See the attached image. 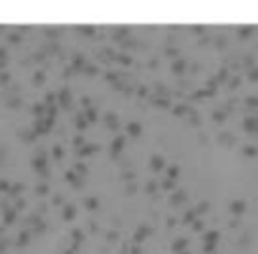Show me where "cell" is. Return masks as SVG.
I'll return each instance as SVG.
<instances>
[{
  "label": "cell",
  "instance_id": "d6986e66",
  "mask_svg": "<svg viewBox=\"0 0 258 254\" xmlns=\"http://www.w3.org/2000/svg\"><path fill=\"white\" fill-rule=\"evenodd\" d=\"M22 190H24V186H22V184H14V186L10 187V192H12V194H18V192H22Z\"/></svg>",
  "mask_w": 258,
  "mask_h": 254
},
{
  "label": "cell",
  "instance_id": "277c9868",
  "mask_svg": "<svg viewBox=\"0 0 258 254\" xmlns=\"http://www.w3.org/2000/svg\"><path fill=\"white\" fill-rule=\"evenodd\" d=\"M73 216H75V206L67 204V206L63 208V220H73Z\"/></svg>",
  "mask_w": 258,
  "mask_h": 254
},
{
  "label": "cell",
  "instance_id": "d6a6232c",
  "mask_svg": "<svg viewBox=\"0 0 258 254\" xmlns=\"http://www.w3.org/2000/svg\"><path fill=\"white\" fill-rule=\"evenodd\" d=\"M151 163H153V167H159V166H161V161H159V157H153V161H151Z\"/></svg>",
  "mask_w": 258,
  "mask_h": 254
},
{
  "label": "cell",
  "instance_id": "9a60e30c",
  "mask_svg": "<svg viewBox=\"0 0 258 254\" xmlns=\"http://www.w3.org/2000/svg\"><path fill=\"white\" fill-rule=\"evenodd\" d=\"M53 155L57 157V160H61V157H63V147L61 145H54L53 147Z\"/></svg>",
  "mask_w": 258,
  "mask_h": 254
},
{
  "label": "cell",
  "instance_id": "9c48e42d",
  "mask_svg": "<svg viewBox=\"0 0 258 254\" xmlns=\"http://www.w3.org/2000/svg\"><path fill=\"white\" fill-rule=\"evenodd\" d=\"M85 206H87L89 210H95V208L99 206V202H97V198H93V196H91V198H87V202H85Z\"/></svg>",
  "mask_w": 258,
  "mask_h": 254
},
{
  "label": "cell",
  "instance_id": "8fae6325",
  "mask_svg": "<svg viewBox=\"0 0 258 254\" xmlns=\"http://www.w3.org/2000/svg\"><path fill=\"white\" fill-rule=\"evenodd\" d=\"M139 129H141V127L137 125V123H129V125H127V131L131 135H139Z\"/></svg>",
  "mask_w": 258,
  "mask_h": 254
},
{
  "label": "cell",
  "instance_id": "30bf717a",
  "mask_svg": "<svg viewBox=\"0 0 258 254\" xmlns=\"http://www.w3.org/2000/svg\"><path fill=\"white\" fill-rule=\"evenodd\" d=\"M81 67H83V57H81V54H75V60H73V69H75V71H81Z\"/></svg>",
  "mask_w": 258,
  "mask_h": 254
},
{
  "label": "cell",
  "instance_id": "ba28073f",
  "mask_svg": "<svg viewBox=\"0 0 258 254\" xmlns=\"http://www.w3.org/2000/svg\"><path fill=\"white\" fill-rule=\"evenodd\" d=\"M14 218H16V210H6V214H4V222H6V224H12Z\"/></svg>",
  "mask_w": 258,
  "mask_h": 254
},
{
  "label": "cell",
  "instance_id": "484cf974",
  "mask_svg": "<svg viewBox=\"0 0 258 254\" xmlns=\"http://www.w3.org/2000/svg\"><path fill=\"white\" fill-rule=\"evenodd\" d=\"M47 34H51V39H57L59 30H57V28H47Z\"/></svg>",
  "mask_w": 258,
  "mask_h": 254
},
{
  "label": "cell",
  "instance_id": "8992f818",
  "mask_svg": "<svg viewBox=\"0 0 258 254\" xmlns=\"http://www.w3.org/2000/svg\"><path fill=\"white\" fill-rule=\"evenodd\" d=\"M28 238H30V232H28V230H22L20 234H18V240H16V246H26Z\"/></svg>",
  "mask_w": 258,
  "mask_h": 254
},
{
  "label": "cell",
  "instance_id": "8d00e7d4",
  "mask_svg": "<svg viewBox=\"0 0 258 254\" xmlns=\"http://www.w3.org/2000/svg\"><path fill=\"white\" fill-rule=\"evenodd\" d=\"M6 244H8V242H6V240H0V252H2V250H4V248H6Z\"/></svg>",
  "mask_w": 258,
  "mask_h": 254
},
{
  "label": "cell",
  "instance_id": "d590c367",
  "mask_svg": "<svg viewBox=\"0 0 258 254\" xmlns=\"http://www.w3.org/2000/svg\"><path fill=\"white\" fill-rule=\"evenodd\" d=\"M16 208H18V210H22V208H24V200H18V202H16Z\"/></svg>",
  "mask_w": 258,
  "mask_h": 254
},
{
  "label": "cell",
  "instance_id": "ffe728a7",
  "mask_svg": "<svg viewBox=\"0 0 258 254\" xmlns=\"http://www.w3.org/2000/svg\"><path fill=\"white\" fill-rule=\"evenodd\" d=\"M8 40H10V42H20V34H16V33L8 34Z\"/></svg>",
  "mask_w": 258,
  "mask_h": 254
},
{
  "label": "cell",
  "instance_id": "2e32d148",
  "mask_svg": "<svg viewBox=\"0 0 258 254\" xmlns=\"http://www.w3.org/2000/svg\"><path fill=\"white\" fill-rule=\"evenodd\" d=\"M125 33H127L125 28H117L115 33H113V39H115V40H121V39H123V34H125Z\"/></svg>",
  "mask_w": 258,
  "mask_h": 254
},
{
  "label": "cell",
  "instance_id": "d4e9b609",
  "mask_svg": "<svg viewBox=\"0 0 258 254\" xmlns=\"http://www.w3.org/2000/svg\"><path fill=\"white\" fill-rule=\"evenodd\" d=\"M75 169L79 172V174H85V172H87V167L83 166V163H75Z\"/></svg>",
  "mask_w": 258,
  "mask_h": 254
},
{
  "label": "cell",
  "instance_id": "836d02e7",
  "mask_svg": "<svg viewBox=\"0 0 258 254\" xmlns=\"http://www.w3.org/2000/svg\"><path fill=\"white\" fill-rule=\"evenodd\" d=\"M107 238H109V240H115V238H117V232H109Z\"/></svg>",
  "mask_w": 258,
  "mask_h": 254
},
{
  "label": "cell",
  "instance_id": "e0dca14e",
  "mask_svg": "<svg viewBox=\"0 0 258 254\" xmlns=\"http://www.w3.org/2000/svg\"><path fill=\"white\" fill-rule=\"evenodd\" d=\"M47 192H48V186H47V184H38V186H36V194L42 196V194H47Z\"/></svg>",
  "mask_w": 258,
  "mask_h": 254
},
{
  "label": "cell",
  "instance_id": "7a4b0ae2",
  "mask_svg": "<svg viewBox=\"0 0 258 254\" xmlns=\"http://www.w3.org/2000/svg\"><path fill=\"white\" fill-rule=\"evenodd\" d=\"M59 101H61V105L65 109H69L71 107V91H69V89H63L61 93H59Z\"/></svg>",
  "mask_w": 258,
  "mask_h": 254
},
{
  "label": "cell",
  "instance_id": "ac0fdd59",
  "mask_svg": "<svg viewBox=\"0 0 258 254\" xmlns=\"http://www.w3.org/2000/svg\"><path fill=\"white\" fill-rule=\"evenodd\" d=\"M87 119H89V121H95V119H97V111H95L93 107L87 111Z\"/></svg>",
  "mask_w": 258,
  "mask_h": 254
},
{
  "label": "cell",
  "instance_id": "e575fe53",
  "mask_svg": "<svg viewBox=\"0 0 258 254\" xmlns=\"http://www.w3.org/2000/svg\"><path fill=\"white\" fill-rule=\"evenodd\" d=\"M0 81H2V83H6V81H8V73H2V75H0Z\"/></svg>",
  "mask_w": 258,
  "mask_h": 254
},
{
  "label": "cell",
  "instance_id": "cb8c5ba5",
  "mask_svg": "<svg viewBox=\"0 0 258 254\" xmlns=\"http://www.w3.org/2000/svg\"><path fill=\"white\" fill-rule=\"evenodd\" d=\"M45 101H47V105H53L54 95H53V93H47V95H45Z\"/></svg>",
  "mask_w": 258,
  "mask_h": 254
},
{
  "label": "cell",
  "instance_id": "f1b7e54d",
  "mask_svg": "<svg viewBox=\"0 0 258 254\" xmlns=\"http://www.w3.org/2000/svg\"><path fill=\"white\" fill-rule=\"evenodd\" d=\"M32 111H34L36 115H41V113H42V105H34V107H32Z\"/></svg>",
  "mask_w": 258,
  "mask_h": 254
},
{
  "label": "cell",
  "instance_id": "44dd1931",
  "mask_svg": "<svg viewBox=\"0 0 258 254\" xmlns=\"http://www.w3.org/2000/svg\"><path fill=\"white\" fill-rule=\"evenodd\" d=\"M145 234H147V228H143V226H141V228H139V232L135 234V238H137V240H141Z\"/></svg>",
  "mask_w": 258,
  "mask_h": 254
},
{
  "label": "cell",
  "instance_id": "4316f807",
  "mask_svg": "<svg viewBox=\"0 0 258 254\" xmlns=\"http://www.w3.org/2000/svg\"><path fill=\"white\" fill-rule=\"evenodd\" d=\"M73 238H75V242L81 240V230H77V228H75V230H73Z\"/></svg>",
  "mask_w": 258,
  "mask_h": 254
},
{
  "label": "cell",
  "instance_id": "5bb4252c",
  "mask_svg": "<svg viewBox=\"0 0 258 254\" xmlns=\"http://www.w3.org/2000/svg\"><path fill=\"white\" fill-rule=\"evenodd\" d=\"M42 81H45V73H42V71H36V73H34V83L41 85Z\"/></svg>",
  "mask_w": 258,
  "mask_h": 254
},
{
  "label": "cell",
  "instance_id": "6da1fadb",
  "mask_svg": "<svg viewBox=\"0 0 258 254\" xmlns=\"http://www.w3.org/2000/svg\"><path fill=\"white\" fill-rule=\"evenodd\" d=\"M32 167L36 169V172H41L42 175H47V155H45V151H38V157H34L32 160Z\"/></svg>",
  "mask_w": 258,
  "mask_h": 254
},
{
  "label": "cell",
  "instance_id": "74e56055",
  "mask_svg": "<svg viewBox=\"0 0 258 254\" xmlns=\"http://www.w3.org/2000/svg\"><path fill=\"white\" fill-rule=\"evenodd\" d=\"M89 103H91V99H89V97H83V105H85V107H89Z\"/></svg>",
  "mask_w": 258,
  "mask_h": 254
},
{
  "label": "cell",
  "instance_id": "603a6c76",
  "mask_svg": "<svg viewBox=\"0 0 258 254\" xmlns=\"http://www.w3.org/2000/svg\"><path fill=\"white\" fill-rule=\"evenodd\" d=\"M85 73H87V75H95V73H97V69L93 67V65H87V67H85Z\"/></svg>",
  "mask_w": 258,
  "mask_h": 254
},
{
  "label": "cell",
  "instance_id": "f35d334b",
  "mask_svg": "<svg viewBox=\"0 0 258 254\" xmlns=\"http://www.w3.org/2000/svg\"><path fill=\"white\" fill-rule=\"evenodd\" d=\"M65 254H73V252H71V250H67V252H65Z\"/></svg>",
  "mask_w": 258,
  "mask_h": 254
},
{
  "label": "cell",
  "instance_id": "f546056e",
  "mask_svg": "<svg viewBox=\"0 0 258 254\" xmlns=\"http://www.w3.org/2000/svg\"><path fill=\"white\" fill-rule=\"evenodd\" d=\"M67 180L75 184V181H77V180H75V174H73V172H67Z\"/></svg>",
  "mask_w": 258,
  "mask_h": 254
},
{
  "label": "cell",
  "instance_id": "4dcf8cb0",
  "mask_svg": "<svg viewBox=\"0 0 258 254\" xmlns=\"http://www.w3.org/2000/svg\"><path fill=\"white\" fill-rule=\"evenodd\" d=\"M0 60H2V63L6 60V48H0Z\"/></svg>",
  "mask_w": 258,
  "mask_h": 254
},
{
  "label": "cell",
  "instance_id": "1f68e13d",
  "mask_svg": "<svg viewBox=\"0 0 258 254\" xmlns=\"http://www.w3.org/2000/svg\"><path fill=\"white\" fill-rule=\"evenodd\" d=\"M75 145H77V147L83 145V137H81V135H77V137H75Z\"/></svg>",
  "mask_w": 258,
  "mask_h": 254
},
{
  "label": "cell",
  "instance_id": "7402d4cb",
  "mask_svg": "<svg viewBox=\"0 0 258 254\" xmlns=\"http://www.w3.org/2000/svg\"><path fill=\"white\" fill-rule=\"evenodd\" d=\"M85 125H87V121L83 119V115H79V117H77V127H79V129H83Z\"/></svg>",
  "mask_w": 258,
  "mask_h": 254
},
{
  "label": "cell",
  "instance_id": "4fadbf2b",
  "mask_svg": "<svg viewBox=\"0 0 258 254\" xmlns=\"http://www.w3.org/2000/svg\"><path fill=\"white\" fill-rule=\"evenodd\" d=\"M8 107H20V99H18V97H12V99H8V103H6Z\"/></svg>",
  "mask_w": 258,
  "mask_h": 254
},
{
  "label": "cell",
  "instance_id": "5b68a950",
  "mask_svg": "<svg viewBox=\"0 0 258 254\" xmlns=\"http://www.w3.org/2000/svg\"><path fill=\"white\" fill-rule=\"evenodd\" d=\"M105 121H107V125L111 127V129H117V127H119V119H117L115 113H107L105 115Z\"/></svg>",
  "mask_w": 258,
  "mask_h": 254
},
{
  "label": "cell",
  "instance_id": "7c38bea8",
  "mask_svg": "<svg viewBox=\"0 0 258 254\" xmlns=\"http://www.w3.org/2000/svg\"><path fill=\"white\" fill-rule=\"evenodd\" d=\"M79 30H81L83 34H87V36H93V34H95V28L93 26H81Z\"/></svg>",
  "mask_w": 258,
  "mask_h": 254
},
{
  "label": "cell",
  "instance_id": "83f0119b",
  "mask_svg": "<svg viewBox=\"0 0 258 254\" xmlns=\"http://www.w3.org/2000/svg\"><path fill=\"white\" fill-rule=\"evenodd\" d=\"M4 190H8V181L6 180H0V192H4Z\"/></svg>",
  "mask_w": 258,
  "mask_h": 254
},
{
  "label": "cell",
  "instance_id": "3957f363",
  "mask_svg": "<svg viewBox=\"0 0 258 254\" xmlns=\"http://www.w3.org/2000/svg\"><path fill=\"white\" fill-rule=\"evenodd\" d=\"M121 145H123V135H117L115 139L111 141V155H115L121 149Z\"/></svg>",
  "mask_w": 258,
  "mask_h": 254
},
{
  "label": "cell",
  "instance_id": "52a82bcc",
  "mask_svg": "<svg viewBox=\"0 0 258 254\" xmlns=\"http://www.w3.org/2000/svg\"><path fill=\"white\" fill-rule=\"evenodd\" d=\"M95 149H99V145H83L81 149H77V153L79 155H89V153H93Z\"/></svg>",
  "mask_w": 258,
  "mask_h": 254
}]
</instances>
